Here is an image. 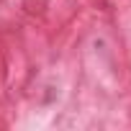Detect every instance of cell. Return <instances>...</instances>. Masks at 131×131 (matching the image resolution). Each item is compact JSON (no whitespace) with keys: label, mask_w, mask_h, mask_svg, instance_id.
Segmentation results:
<instances>
[]
</instances>
